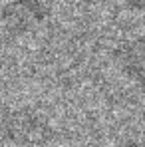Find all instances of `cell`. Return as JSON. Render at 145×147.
<instances>
[{
	"mask_svg": "<svg viewBox=\"0 0 145 147\" xmlns=\"http://www.w3.org/2000/svg\"><path fill=\"white\" fill-rule=\"evenodd\" d=\"M48 127L32 111H12L0 119V147H44Z\"/></svg>",
	"mask_w": 145,
	"mask_h": 147,
	"instance_id": "6da1fadb",
	"label": "cell"
},
{
	"mask_svg": "<svg viewBox=\"0 0 145 147\" xmlns=\"http://www.w3.org/2000/svg\"><path fill=\"white\" fill-rule=\"evenodd\" d=\"M50 14L44 0H8L2 8V24L12 34L36 30Z\"/></svg>",
	"mask_w": 145,
	"mask_h": 147,
	"instance_id": "7a4b0ae2",
	"label": "cell"
},
{
	"mask_svg": "<svg viewBox=\"0 0 145 147\" xmlns=\"http://www.w3.org/2000/svg\"><path fill=\"white\" fill-rule=\"evenodd\" d=\"M117 64L119 70L127 78L141 82L143 80V40H131L117 52Z\"/></svg>",
	"mask_w": 145,
	"mask_h": 147,
	"instance_id": "3957f363",
	"label": "cell"
},
{
	"mask_svg": "<svg viewBox=\"0 0 145 147\" xmlns=\"http://www.w3.org/2000/svg\"><path fill=\"white\" fill-rule=\"evenodd\" d=\"M131 10H143V2L145 0H123Z\"/></svg>",
	"mask_w": 145,
	"mask_h": 147,
	"instance_id": "277c9868",
	"label": "cell"
},
{
	"mask_svg": "<svg viewBox=\"0 0 145 147\" xmlns=\"http://www.w3.org/2000/svg\"><path fill=\"white\" fill-rule=\"evenodd\" d=\"M82 2H88V4H99V2H103V0H82Z\"/></svg>",
	"mask_w": 145,
	"mask_h": 147,
	"instance_id": "5b68a950",
	"label": "cell"
}]
</instances>
